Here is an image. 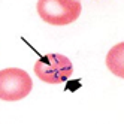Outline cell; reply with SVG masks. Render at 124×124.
<instances>
[{"instance_id":"1","label":"cell","mask_w":124,"mask_h":124,"mask_svg":"<svg viewBox=\"0 0 124 124\" xmlns=\"http://www.w3.org/2000/svg\"><path fill=\"white\" fill-rule=\"evenodd\" d=\"M39 16L52 25H66L78 20L82 5L79 0H38Z\"/></svg>"},{"instance_id":"2","label":"cell","mask_w":124,"mask_h":124,"mask_svg":"<svg viewBox=\"0 0 124 124\" xmlns=\"http://www.w3.org/2000/svg\"><path fill=\"white\" fill-rule=\"evenodd\" d=\"M34 73L46 84H61L73 73V64L63 54H46L34 63Z\"/></svg>"},{"instance_id":"3","label":"cell","mask_w":124,"mask_h":124,"mask_svg":"<svg viewBox=\"0 0 124 124\" xmlns=\"http://www.w3.org/2000/svg\"><path fill=\"white\" fill-rule=\"evenodd\" d=\"M33 88L30 75L23 69L8 67L0 70V99L16 102L27 97Z\"/></svg>"},{"instance_id":"4","label":"cell","mask_w":124,"mask_h":124,"mask_svg":"<svg viewBox=\"0 0 124 124\" xmlns=\"http://www.w3.org/2000/svg\"><path fill=\"white\" fill-rule=\"evenodd\" d=\"M106 66L115 76L124 79V42L114 45L106 55Z\"/></svg>"}]
</instances>
